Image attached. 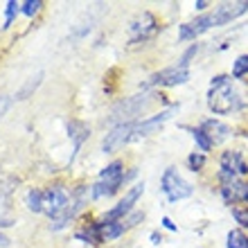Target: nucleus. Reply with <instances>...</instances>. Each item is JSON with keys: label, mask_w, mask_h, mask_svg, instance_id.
I'll use <instances>...</instances> for the list:
<instances>
[{"label": "nucleus", "mask_w": 248, "mask_h": 248, "mask_svg": "<svg viewBox=\"0 0 248 248\" xmlns=\"http://www.w3.org/2000/svg\"><path fill=\"white\" fill-rule=\"evenodd\" d=\"M242 104L239 93L232 86V79L226 75H217L210 84V93H208V106L210 111L217 115H230L232 111H237Z\"/></svg>", "instance_id": "nucleus-1"}, {"label": "nucleus", "mask_w": 248, "mask_h": 248, "mask_svg": "<svg viewBox=\"0 0 248 248\" xmlns=\"http://www.w3.org/2000/svg\"><path fill=\"white\" fill-rule=\"evenodd\" d=\"M124 181H126V176H124V163L122 160H113V163H108L102 170L97 183L91 187V192L95 199H108V196H113L122 187Z\"/></svg>", "instance_id": "nucleus-2"}, {"label": "nucleus", "mask_w": 248, "mask_h": 248, "mask_svg": "<svg viewBox=\"0 0 248 248\" xmlns=\"http://www.w3.org/2000/svg\"><path fill=\"white\" fill-rule=\"evenodd\" d=\"M154 97H156V93H149V91L140 93V95H133V97H126L111 111V120L118 124L136 122V118L154 102Z\"/></svg>", "instance_id": "nucleus-3"}, {"label": "nucleus", "mask_w": 248, "mask_h": 248, "mask_svg": "<svg viewBox=\"0 0 248 248\" xmlns=\"http://www.w3.org/2000/svg\"><path fill=\"white\" fill-rule=\"evenodd\" d=\"M163 192L170 201H181V199L192 196L194 189H192V185H189L174 167H170V170L163 174Z\"/></svg>", "instance_id": "nucleus-4"}, {"label": "nucleus", "mask_w": 248, "mask_h": 248, "mask_svg": "<svg viewBox=\"0 0 248 248\" xmlns=\"http://www.w3.org/2000/svg\"><path fill=\"white\" fill-rule=\"evenodd\" d=\"M70 199H72V194L65 187H61V185L43 189V212H46L50 219H54V217H59L61 212L68 208Z\"/></svg>", "instance_id": "nucleus-5"}, {"label": "nucleus", "mask_w": 248, "mask_h": 248, "mask_svg": "<svg viewBox=\"0 0 248 248\" xmlns=\"http://www.w3.org/2000/svg\"><path fill=\"white\" fill-rule=\"evenodd\" d=\"M189 79V70L187 68H181V65H170L160 72H154L147 81V86H160V88H170V86H178L185 84Z\"/></svg>", "instance_id": "nucleus-6"}, {"label": "nucleus", "mask_w": 248, "mask_h": 248, "mask_svg": "<svg viewBox=\"0 0 248 248\" xmlns=\"http://www.w3.org/2000/svg\"><path fill=\"white\" fill-rule=\"evenodd\" d=\"M133 126H136V122L115 124V126L104 136V140H102V151H104V154H113V151H118L120 147H124L126 142H131Z\"/></svg>", "instance_id": "nucleus-7"}, {"label": "nucleus", "mask_w": 248, "mask_h": 248, "mask_svg": "<svg viewBox=\"0 0 248 248\" xmlns=\"http://www.w3.org/2000/svg\"><path fill=\"white\" fill-rule=\"evenodd\" d=\"M84 203H86V187H77V189H75V194H72V199H70V203H68V208H65L59 217L50 219V228H52V230L65 228V226H68V223L77 217V212H81Z\"/></svg>", "instance_id": "nucleus-8"}, {"label": "nucleus", "mask_w": 248, "mask_h": 248, "mask_svg": "<svg viewBox=\"0 0 248 248\" xmlns=\"http://www.w3.org/2000/svg\"><path fill=\"white\" fill-rule=\"evenodd\" d=\"M176 113V106H170V108H165V111H160L158 115H154V118H147L142 120V122H136V126H133V136H131V142H136V140H140V138H147L151 136L156 129H160L167 120L171 118Z\"/></svg>", "instance_id": "nucleus-9"}, {"label": "nucleus", "mask_w": 248, "mask_h": 248, "mask_svg": "<svg viewBox=\"0 0 248 248\" xmlns=\"http://www.w3.org/2000/svg\"><path fill=\"white\" fill-rule=\"evenodd\" d=\"M142 192H144V183H136L133 187L129 189V192H126V194H124V199L118 203V205H115V208H111L108 212H106L104 219H108V221H122L124 217L131 212L133 203L142 196Z\"/></svg>", "instance_id": "nucleus-10"}, {"label": "nucleus", "mask_w": 248, "mask_h": 248, "mask_svg": "<svg viewBox=\"0 0 248 248\" xmlns=\"http://www.w3.org/2000/svg\"><path fill=\"white\" fill-rule=\"evenodd\" d=\"M219 165H221L219 174H226V176H232V178L248 176V163L244 160V156L239 151H223Z\"/></svg>", "instance_id": "nucleus-11"}, {"label": "nucleus", "mask_w": 248, "mask_h": 248, "mask_svg": "<svg viewBox=\"0 0 248 248\" xmlns=\"http://www.w3.org/2000/svg\"><path fill=\"white\" fill-rule=\"evenodd\" d=\"M219 181H221V196L226 203H239L246 201V192H248V183H244L242 178H232L226 176V174H219Z\"/></svg>", "instance_id": "nucleus-12"}, {"label": "nucleus", "mask_w": 248, "mask_h": 248, "mask_svg": "<svg viewBox=\"0 0 248 248\" xmlns=\"http://www.w3.org/2000/svg\"><path fill=\"white\" fill-rule=\"evenodd\" d=\"M212 27H215V16H212V12L201 14L199 18H194V20H189V23H185V25H181L178 39L181 41H192V39H196V36H201L203 32L212 30Z\"/></svg>", "instance_id": "nucleus-13"}, {"label": "nucleus", "mask_w": 248, "mask_h": 248, "mask_svg": "<svg viewBox=\"0 0 248 248\" xmlns=\"http://www.w3.org/2000/svg\"><path fill=\"white\" fill-rule=\"evenodd\" d=\"M248 12V0H239V2H223V5H219L212 12V16H215V27H221V25H228L230 20L239 18L242 14Z\"/></svg>", "instance_id": "nucleus-14"}, {"label": "nucleus", "mask_w": 248, "mask_h": 248, "mask_svg": "<svg viewBox=\"0 0 248 248\" xmlns=\"http://www.w3.org/2000/svg\"><path fill=\"white\" fill-rule=\"evenodd\" d=\"M158 32V25H156V18L151 16L149 12H144L142 16H138L133 20V25H131V34H133V43L138 41H147L151 39L154 34Z\"/></svg>", "instance_id": "nucleus-15"}, {"label": "nucleus", "mask_w": 248, "mask_h": 248, "mask_svg": "<svg viewBox=\"0 0 248 248\" xmlns=\"http://www.w3.org/2000/svg\"><path fill=\"white\" fill-rule=\"evenodd\" d=\"M199 129H201L203 133L210 138L212 147H215V144H221L223 140H228L230 133H232V129H230L228 124H223L221 120H205Z\"/></svg>", "instance_id": "nucleus-16"}, {"label": "nucleus", "mask_w": 248, "mask_h": 248, "mask_svg": "<svg viewBox=\"0 0 248 248\" xmlns=\"http://www.w3.org/2000/svg\"><path fill=\"white\" fill-rule=\"evenodd\" d=\"M95 228V235H97V242H113L118 237L124 235V223L122 221H108V219H102V221L93 223Z\"/></svg>", "instance_id": "nucleus-17"}, {"label": "nucleus", "mask_w": 248, "mask_h": 248, "mask_svg": "<svg viewBox=\"0 0 248 248\" xmlns=\"http://www.w3.org/2000/svg\"><path fill=\"white\" fill-rule=\"evenodd\" d=\"M68 131H70V138H72V142H75V154H77V149L84 144V140L91 136V129L81 122H70Z\"/></svg>", "instance_id": "nucleus-18"}, {"label": "nucleus", "mask_w": 248, "mask_h": 248, "mask_svg": "<svg viewBox=\"0 0 248 248\" xmlns=\"http://www.w3.org/2000/svg\"><path fill=\"white\" fill-rule=\"evenodd\" d=\"M25 203L32 212H43V189H30L25 196Z\"/></svg>", "instance_id": "nucleus-19"}, {"label": "nucleus", "mask_w": 248, "mask_h": 248, "mask_svg": "<svg viewBox=\"0 0 248 248\" xmlns=\"http://www.w3.org/2000/svg\"><path fill=\"white\" fill-rule=\"evenodd\" d=\"M226 246L228 248H248V235L242 232V230H230Z\"/></svg>", "instance_id": "nucleus-20"}, {"label": "nucleus", "mask_w": 248, "mask_h": 248, "mask_svg": "<svg viewBox=\"0 0 248 248\" xmlns=\"http://www.w3.org/2000/svg\"><path fill=\"white\" fill-rule=\"evenodd\" d=\"M41 79H43V72H39V75H36V77H32L30 79V81H27L25 86H23V88H20L18 91V95H16V99H25L27 95H30V93L32 91H36V88H39V84H41Z\"/></svg>", "instance_id": "nucleus-21"}, {"label": "nucleus", "mask_w": 248, "mask_h": 248, "mask_svg": "<svg viewBox=\"0 0 248 248\" xmlns=\"http://www.w3.org/2000/svg\"><path fill=\"white\" fill-rule=\"evenodd\" d=\"M244 75H248V54L237 57V61L232 63V77H235V79H242Z\"/></svg>", "instance_id": "nucleus-22"}, {"label": "nucleus", "mask_w": 248, "mask_h": 248, "mask_svg": "<svg viewBox=\"0 0 248 248\" xmlns=\"http://www.w3.org/2000/svg\"><path fill=\"white\" fill-rule=\"evenodd\" d=\"M192 136H194V140H196V144H199L201 154H203V151H210V149H212V142H210V138L205 136L201 129H192Z\"/></svg>", "instance_id": "nucleus-23"}, {"label": "nucleus", "mask_w": 248, "mask_h": 248, "mask_svg": "<svg viewBox=\"0 0 248 248\" xmlns=\"http://www.w3.org/2000/svg\"><path fill=\"white\" fill-rule=\"evenodd\" d=\"M41 7H43V2H41V0H27V2H23V5H20V12L25 14V16H34V14H39Z\"/></svg>", "instance_id": "nucleus-24"}, {"label": "nucleus", "mask_w": 248, "mask_h": 248, "mask_svg": "<svg viewBox=\"0 0 248 248\" xmlns=\"http://www.w3.org/2000/svg\"><path fill=\"white\" fill-rule=\"evenodd\" d=\"M187 165H189V170L192 171L203 170V165H205V156H203L201 151H199V154H192V156L187 158Z\"/></svg>", "instance_id": "nucleus-25"}, {"label": "nucleus", "mask_w": 248, "mask_h": 248, "mask_svg": "<svg viewBox=\"0 0 248 248\" xmlns=\"http://www.w3.org/2000/svg\"><path fill=\"white\" fill-rule=\"evenodd\" d=\"M232 217L242 228H248V208H232Z\"/></svg>", "instance_id": "nucleus-26"}, {"label": "nucleus", "mask_w": 248, "mask_h": 248, "mask_svg": "<svg viewBox=\"0 0 248 248\" xmlns=\"http://www.w3.org/2000/svg\"><path fill=\"white\" fill-rule=\"evenodd\" d=\"M20 12V5L18 2H7V20H5V27H9L12 25V20H14V16H16V14Z\"/></svg>", "instance_id": "nucleus-27"}, {"label": "nucleus", "mask_w": 248, "mask_h": 248, "mask_svg": "<svg viewBox=\"0 0 248 248\" xmlns=\"http://www.w3.org/2000/svg\"><path fill=\"white\" fill-rule=\"evenodd\" d=\"M142 219H144V212H133V215H131L126 221H122V223H124V230H129L131 226H136V223L142 221Z\"/></svg>", "instance_id": "nucleus-28"}, {"label": "nucleus", "mask_w": 248, "mask_h": 248, "mask_svg": "<svg viewBox=\"0 0 248 248\" xmlns=\"http://www.w3.org/2000/svg\"><path fill=\"white\" fill-rule=\"evenodd\" d=\"M9 106H12V97H9V95H0V120L5 118V113Z\"/></svg>", "instance_id": "nucleus-29"}, {"label": "nucleus", "mask_w": 248, "mask_h": 248, "mask_svg": "<svg viewBox=\"0 0 248 248\" xmlns=\"http://www.w3.org/2000/svg\"><path fill=\"white\" fill-rule=\"evenodd\" d=\"M163 226H165L167 230H176V223H171V219H167V217L163 219Z\"/></svg>", "instance_id": "nucleus-30"}, {"label": "nucleus", "mask_w": 248, "mask_h": 248, "mask_svg": "<svg viewBox=\"0 0 248 248\" xmlns=\"http://www.w3.org/2000/svg\"><path fill=\"white\" fill-rule=\"evenodd\" d=\"M7 246H9V237L5 232H0V248H7Z\"/></svg>", "instance_id": "nucleus-31"}, {"label": "nucleus", "mask_w": 248, "mask_h": 248, "mask_svg": "<svg viewBox=\"0 0 248 248\" xmlns=\"http://www.w3.org/2000/svg\"><path fill=\"white\" fill-rule=\"evenodd\" d=\"M205 7H208V2H203V0H199V2H196V9H205Z\"/></svg>", "instance_id": "nucleus-32"}, {"label": "nucleus", "mask_w": 248, "mask_h": 248, "mask_svg": "<svg viewBox=\"0 0 248 248\" xmlns=\"http://www.w3.org/2000/svg\"><path fill=\"white\" fill-rule=\"evenodd\" d=\"M246 203H248V192H246Z\"/></svg>", "instance_id": "nucleus-33"}]
</instances>
